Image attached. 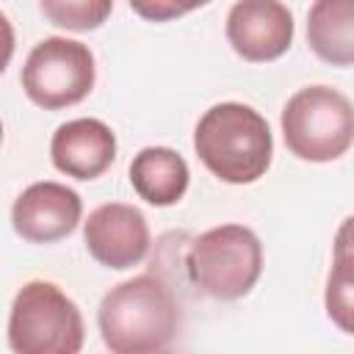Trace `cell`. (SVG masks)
Instances as JSON below:
<instances>
[{"instance_id": "obj_14", "label": "cell", "mask_w": 354, "mask_h": 354, "mask_svg": "<svg viewBox=\"0 0 354 354\" xmlns=\"http://www.w3.org/2000/svg\"><path fill=\"white\" fill-rule=\"evenodd\" d=\"M39 8L50 25L83 33L100 28L111 17L113 0H39Z\"/></svg>"}, {"instance_id": "obj_15", "label": "cell", "mask_w": 354, "mask_h": 354, "mask_svg": "<svg viewBox=\"0 0 354 354\" xmlns=\"http://www.w3.org/2000/svg\"><path fill=\"white\" fill-rule=\"evenodd\" d=\"M127 3L147 22H169V19H177L194 8L207 6L210 0H127Z\"/></svg>"}, {"instance_id": "obj_2", "label": "cell", "mask_w": 354, "mask_h": 354, "mask_svg": "<svg viewBox=\"0 0 354 354\" xmlns=\"http://www.w3.org/2000/svg\"><path fill=\"white\" fill-rule=\"evenodd\" d=\"M194 152L218 180L246 185L268 171L274 138L266 116L252 105L218 102L196 122Z\"/></svg>"}, {"instance_id": "obj_9", "label": "cell", "mask_w": 354, "mask_h": 354, "mask_svg": "<svg viewBox=\"0 0 354 354\" xmlns=\"http://www.w3.org/2000/svg\"><path fill=\"white\" fill-rule=\"evenodd\" d=\"M80 216H83L80 194L55 180H41L28 185L11 207L14 232L30 243H55L72 235Z\"/></svg>"}, {"instance_id": "obj_1", "label": "cell", "mask_w": 354, "mask_h": 354, "mask_svg": "<svg viewBox=\"0 0 354 354\" xmlns=\"http://www.w3.org/2000/svg\"><path fill=\"white\" fill-rule=\"evenodd\" d=\"M97 326L113 354L163 351L177 337L180 304L166 282L152 274H138L102 296Z\"/></svg>"}, {"instance_id": "obj_13", "label": "cell", "mask_w": 354, "mask_h": 354, "mask_svg": "<svg viewBox=\"0 0 354 354\" xmlns=\"http://www.w3.org/2000/svg\"><path fill=\"white\" fill-rule=\"evenodd\" d=\"M332 252L335 257L324 288V307L340 332L354 335V216L343 218L337 227Z\"/></svg>"}, {"instance_id": "obj_3", "label": "cell", "mask_w": 354, "mask_h": 354, "mask_svg": "<svg viewBox=\"0 0 354 354\" xmlns=\"http://www.w3.org/2000/svg\"><path fill=\"white\" fill-rule=\"evenodd\" d=\"M191 285L218 301L246 296L263 274V243L243 224H218L194 238L185 254Z\"/></svg>"}, {"instance_id": "obj_7", "label": "cell", "mask_w": 354, "mask_h": 354, "mask_svg": "<svg viewBox=\"0 0 354 354\" xmlns=\"http://www.w3.org/2000/svg\"><path fill=\"white\" fill-rule=\"evenodd\" d=\"M88 254L113 271L138 266L149 252V224L144 213L124 202H105L83 221Z\"/></svg>"}, {"instance_id": "obj_6", "label": "cell", "mask_w": 354, "mask_h": 354, "mask_svg": "<svg viewBox=\"0 0 354 354\" xmlns=\"http://www.w3.org/2000/svg\"><path fill=\"white\" fill-rule=\"evenodd\" d=\"M97 66L88 44L47 36L25 58L22 88L28 100L44 111H61L86 100L94 88Z\"/></svg>"}, {"instance_id": "obj_8", "label": "cell", "mask_w": 354, "mask_h": 354, "mask_svg": "<svg viewBox=\"0 0 354 354\" xmlns=\"http://www.w3.org/2000/svg\"><path fill=\"white\" fill-rule=\"evenodd\" d=\"M224 33L243 61H277L293 44V14L282 0H235Z\"/></svg>"}, {"instance_id": "obj_10", "label": "cell", "mask_w": 354, "mask_h": 354, "mask_svg": "<svg viewBox=\"0 0 354 354\" xmlns=\"http://www.w3.org/2000/svg\"><path fill=\"white\" fill-rule=\"evenodd\" d=\"M53 166L75 180H97L116 158V136L102 119H72L64 122L50 141Z\"/></svg>"}, {"instance_id": "obj_12", "label": "cell", "mask_w": 354, "mask_h": 354, "mask_svg": "<svg viewBox=\"0 0 354 354\" xmlns=\"http://www.w3.org/2000/svg\"><path fill=\"white\" fill-rule=\"evenodd\" d=\"M307 44L332 66H354V0H315L307 11Z\"/></svg>"}, {"instance_id": "obj_11", "label": "cell", "mask_w": 354, "mask_h": 354, "mask_svg": "<svg viewBox=\"0 0 354 354\" xmlns=\"http://www.w3.org/2000/svg\"><path fill=\"white\" fill-rule=\"evenodd\" d=\"M127 174L133 191L155 207L177 205L191 180L185 158L171 147H144L138 155H133Z\"/></svg>"}, {"instance_id": "obj_4", "label": "cell", "mask_w": 354, "mask_h": 354, "mask_svg": "<svg viewBox=\"0 0 354 354\" xmlns=\"http://www.w3.org/2000/svg\"><path fill=\"white\" fill-rule=\"evenodd\" d=\"M83 337V315L55 282L33 279L17 290L8 313L14 354H77Z\"/></svg>"}, {"instance_id": "obj_5", "label": "cell", "mask_w": 354, "mask_h": 354, "mask_svg": "<svg viewBox=\"0 0 354 354\" xmlns=\"http://www.w3.org/2000/svg\"><path fill=\"white\" fill-rule=\"evenodd\" d=\"M285 147L310 163H329L354 144V105L332 86H304L282 108Z\"/></svg>"}]
</instances>
